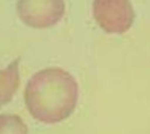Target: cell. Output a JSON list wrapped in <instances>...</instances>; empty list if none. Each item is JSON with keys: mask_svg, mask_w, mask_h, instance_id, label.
Instances as JSON below:
<instances>
[{"mask_svg": "<svg viewBox=\"0 0 150 134\" xmlns=\"http://www.w3.org/2000/svg\"><path fill=\"white\" fill-rule=\"evenodd\" d=\"M96 21L101 29L110 34H123L134 21V10L126 0H96L93 3Z\"/></svg>", "mask_w": 150, "mask_h": 134, "instance_id": "2", "label": "cell"}, {"mask_svg": "<svg viewBox=\"0 0 150 134\" xmlns=\"http://www.w3.org/2000/svg\"><path fill=\"white\" fill-rule=\"evenodd\" d=\"M0 134H28V127L18 115L0 114Z\"/></svg>", "mask_w": 150, "mask_h": 134, "instance_id": "5", "label": "cell"}, {"mask_svg": "<svg viewBox=\"0 0 150 134\" xmlns=\"http://www.w3.org/2000/svg\"><path fill=\"white\" fill-rule=\"evenodd\" d=\"M19 63L20 58H17L0 70V108L11 102L20 85Z\"/></svg>", "mask_w": 150, "mask_h": 134, "instance_id": "4", "label": "cell"}, {"mask_svg": "<svg viewBox=\"0 0 150 134\" xmlns=\"http://www.w3.org/2000/svg\"><path fill=\"white\" fill-rule=\"evenodd\" d=\"M17 12L25 24L32 28L44 29L54 26L63 18L65 2L61 0H21Z\"/></svg>", "mask_w": 150, "mask_h": 134, "instance_id": "3", "label": "cell"}, {"mask_svg": "<svg viewBox=\"0 0 150 134\" xmlns=\"http://www.w3.org/2000/svg\"><path fill=\"white\" fill-rule=\"evenodd\" d=\"M78 97L77 80L61 68L39 71L28 80L24 92L30 114L47 124L67 119L77 106Z\"/></svg>", "mask_w": 150, "mask_h": 134, "instance_id": "1", "label": "cell"}]
</instances>
